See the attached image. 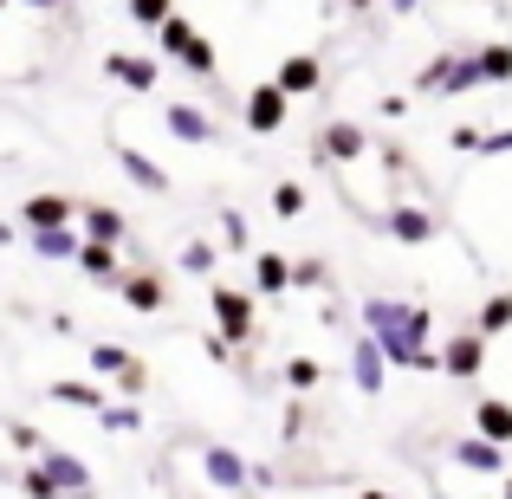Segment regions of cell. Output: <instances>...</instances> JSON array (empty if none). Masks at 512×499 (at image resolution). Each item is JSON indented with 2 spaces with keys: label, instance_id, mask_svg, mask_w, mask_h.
<instances>
[{
  "label": "cell",
  "instance_id": "obj_26",
  "mask_svg": "<svg viewBox=\"0 0 512 499\" xmlns=\"http://www.w3.org/2000/svg\"><path fill=\"white\" fill-rule=\"evenodd\" d=\"M156 46H163L169 59H182V52L195 46V20H182V13H169V20L156 26Z\"/></svg>",
  "mask_w": 512,
  "mask_h": 499
},
{
  "label": "cell",
  "instance_id": "obj_16",
  "mask_svg": "<svg viewBox=\"0 0 512 499\" xmlns=\"http://www.w3.org/2000/svg\"><path fill=\"white\" fill-rule=\"evenodd\" d=\"M454 461H461L467 474H506V448H500V441H487V435L454 441Z\"/></svg>",
  "mask_w": 512,
  "mask_h": 499
},
{
  "label": "cell",
  "instance_id": "obj_6",
  "mask_svg": "<svg viewBox=\"0 0 512 499\" xmlns=\"http://www.w3.org/2000/svg\"><path fill=\"white\" fill-rule=\"evenodd\" d=\"M104 72H111L124 91H156L163 85V59H150V52H111Z\"/></svg>",
  "mask_w": 512,
  "mask_h": 499
},
{
  "label": "cell",
  "instance_id": "obj_33",
  "mask_svg": "<svg viewBox=\"0 0 512 499\" xmlns=\"http://www.w3.org/2000/svg\"><path fill=\"white\" fill-rule=\"evenodd\" d=\"M286 389H292V396H312V389H318V363L312 357H292L286 363Z\"/></svg>",
  "mask_w": 512,
  "mask_h": 499
},
{
  "label": "cell",
  "instance_id": "obj_34",
  "mask_svg": "<svg viewBox=\"0 0 512 499\" xmlns=\"http://www.w3.org/2000/svg\"><path fill=\"white\" fill-rule=\"evenodd\" d=\"M214 266H221V253H214L208 240H188L182 247V273H214Z\"/></svg>",
  "mask_w": 512,
  "mask_h": 499
},
{
  "label": "cell",
  "instance_id": "obj_17",
  "mask_svg": "<svg viewBox=\"0 0 512 499\" xmlns=\"http://www.w3.org/2000/svg\"><path fill=\"white\" fill-rule=\"evenodd\" d=\"M474 435H487V441H500V448H512V402H500V396L474 402Z\"/></svg>",
  "mask_w": 512,
  "mask_h": 499
},
{
  "label": "cell",
  "instance_id": "obj_45",
  "mask_svg": "<svg viewBox=\"0 0 512 499\" xmlns=\"http://www.w3.org/2000/svg\"><path fill=\"white\" fill-rule=\"evenodd\" d=\"M7 240H13V227H0V247H7Z\"/></svg>",
  "mask_w": 512,
  "mask_h": 499
},
{
  "label": "cell",
  "instance_id": "obj_3",
  "mask_svg": "<svg viewBox=\"0 0 512 499\" xmlns=\"http://www.w3.org/2000/svg\"><path fill=\"white\" fill-rule=\"evenodd\" d=\"M487 370V337H480L474 325H461L441 344V376H454V383H467V376H480Z\"/></svg>",
  "mask_w": 512,
  "mask_h": 499
},
{
  "label": "cell",
  "instance_id": "obj_39",
  "mask_svg": "<svg viewBox=\"0 0 512 499\" xmlns=\"http://www.w3.org/2000/svg\"><path fill=\"white\" fill-rule=\"evenodd\" d=\"M480 150H487V156H512V130H487V137H480Z\"/></svg>",
  "mask_w": 512,
  "mask_h": 499
},
{
  "label": "cell",
  "instance_id": "obj_12",
  "mask_svg": "<svg viewBox=\"0 0 512 499\" xmlns=\"http://www.w3.org/2000/svg\"><path fill=\"white\" fill-rule=\"evenodd\" d=\"M39 467H46V474L65 487V499H91V467L78 461V454H65V448H39Z\"/></svg>",
  "mask_w": 512,
  "mask_h": 499
},
{
  "label": "cell",
  "instance_id": "obj_28",
  "mask_svg": "<svg viewBox=\"0 0 512 499\" xmlns=\"http://www.w3.org/2000/svg\"><path fill=\"white\" fill-rule=\"evenodd\" d=\"M13 480H20V493H26V499H65V487L46 474V467H20Z\"/></svg>",
  "mask_w": 512,
  "mask_h": 499
},
{
  "label": "cell",
  "instance_id": "obj_32",
  "mask_svg": "<svg viewBox=\"0 0 512 499\" xmlns=\"http://www.w3.org/2000/svg\"><path fill=\"white\" fill-rule=\"evenodd\" d=\"M273 214H279V221H299V214H305V188L299 182H279L273 188Z\"/></svg>",
  "mask_w": 512,
  "mask_h": 499
},
{
  "label": "cell",
  "instance_id": "obj_35",
  "mask_svg": "<svg viewBox=\"0 0 512 499\" xmlns=\"http://www.w3.org/2000/svg\"><path fill=\"white\" fill-rule=\"evenodd\" d=\"M169 13H175V0H130V20H137V26H150V33L169 20Z\"/></svg>",
  "mask_w": 512,
  "mask_h": 499
},
{
  "label": "cell",
  "instance_id": "obj_38",
  "mask_svg": "<svg viewBox=\"0 0 512 499\" xmlns=\"http://www.w3.org/2000/svg\"><path fill=\"white\" fill-rule=\"evenodd\" d=\"M117 389H124L130 402H137V396H150V370H143V363H130V370L117 376Z\"/></svg>",
  "mask_w": 512,
  "mask_h": 499
},
{
  "label": "cell",
  "instance_id": "obj_15",
  "mask_svg": "<svg viewBox=\"0 0 512 499\" xmlns=\"http://www.w3.org/2000/svg\"><path fill=\"white\" fill-rule=\"evenodd\" d=\"M111 156H117V169H124L130 182L143 188V195H169V175L156 169V163H150L143 150H130V143H111Z\"/></svg>",
  "mask_w": 512,
  "mask_h": 499
},
{
  "label": "cell",
  "instance_id": "obj_31",
  "mask_svg": "<svg viewBox=\"0 0 512 499\" xmlns=\"http://www.w3.org/2000/svg\"><path fill=\"white\" fill-rule=\"evenodd\" d=\"M182 72H195V78H214V39H208V33H195V46L182 52Z\"/></svg>",
  "mask_w": 512,
  "mask_h": 499
},
{
  "label": "cell",
  "instance_id": "obj_5",
  "mask_svg": "<svg viewBox=\"0 0 512 499\" xmlns=\"http://www.w3.org/2000/svg\"><path fill=\"white\" fill-rule=\"evenodd\" d=\"M370 227H383V234H396L402 247H428V240L441 234V221L428 208H415V201H402V208H389L383 221H370Z\"/></svg>",
  "mask_w": 512,
  "mask_h": 499
},
{
  "label": "cell",
  "instance_id": "obj_40",
  "mask_svg": "<svg viewBox=\"0 0 512 499\" xmlns=\"http://www.w3.org/2000/svg\"><path fill=\"white\" fill-rule=\"evenodd\" d=\"M480 137H487V130H474V124H454V150H480Z\"/></svg>",
  "mask_w": 512,
  "mask_h": 499
},
{
  "label": "cell",
  "instance_id": "obj_44",
  "mask_svg": "<svg viewBox=\"0 0 512 499\" xmlns=\"http://www.w3.org/2000/svg\"><path fill=\"white\" fill-rule=\"evenodd\" d=\"M500 499H512V474H506V487H500Z\"/></svg>",
  "mask_w": 512,
  "mask_h": 499
},
{
  "label": "cell",
  "instance_id": "obj_42",
  "mask_svg": "<svg viewBox=\"0 0 512 499\" xmlns=\"http://www.w3.org/2000/svg\"><path fill=\"white\" fill-rule=\"evenodd\" d=\"M389 7H396V13H415V7H422V0H389Z\"/></svg>",
  "mask_w": 512,
  "mask_h": 499
},
{
  "label": "cell",
  "instance_id": "obj_20",
  "mask_svg": "<svg viewBox=\"0 0 512 499\" xmlns=\"http://www.w3.org/2000/svg\"><path fill=\"white\" fill-rule=\"evenodd\" d=\"M474 72H480V85H512V46H506V39L480 46L474 52Z\"/></svg>",
  "mask_w": 512,
  "mask_h": 499
},
{
  "label": "cell",
  "instance_id": "obj_10",
  "mask_svg": "<svg viewBox=\"0 0 512 499\" xmlns=\"http://www.w3.org/2000/svg\"><path fill=\"white\" fill-rule=\"evenodd\" d=\"M383 370H389V357H383V344H376V337H370V331H363V337H357V344H350V383H357V389H363V396H376V389H383V383H389V376H383Z\"/></svg>",
  "mask_w": 512,
  "mask_h": 499
},
{
  "label": "cell",
  "instance_id": "obj_48",
  "mask_svg": "<svg viewBox=\"0 0 512 499\" xmlns=\"http://www.w3.org/2000/svg\"><path fill=\"white\" fill-rule=\"evenodd\" d=\"M506 299H512V292H506Z\"/></svg>",
  "mask_w": 512,
  "mask_h": 499
},
{
  "label": "cell",
  "instance_id": "obj_46",
  "mask_svg": "<svg viewBox=\"0 0 512 499\" xmlns=\"http://www.w3.org/2000/svg\"><path fill=\"white\" fill-rule=\"evenodd\" d=\"M350 7H370V0H350Z\"/></svg>",
  "mask_w": 512,
  "mask_h": 499
},
{
  "label": "cell",
  "instance_id": "obj_43",
  "mask_svg": "<svg viewBox=\"0 0 512 499\" xmlns=\"http://www.w3.org/2000/svg\"><path fill=\"white\" fill-rule=\"evenodd\" d=\"M357 499H396V493H376V487H363V493H357Z\"/></svg>",
  "mask_w": 512,
  "mask_h": 499
},
{
  "label": "cell",
  "instance_id": "obj_9",
  "mask_svg": "<svg viewBox=\"0 0 512 499\" xmlns=\"http://www.w3.org/2000/svg\"><path fill=\"white\" fill-rule=\"evenodd\" d=\"M273 85L286 91V98H312V91L325 85V65H318V52H292V59H279Z\"/></svg>",
  "mask_w": 512,
  "mask_h": 499
},
{
  "label": "cell",
  "instance_id": "obj_2",
  "mask_svg": "<svg viewBox=\"0 0 512 499\" xmlns=\"http://www.w3.org/2000/svg\"><path fill=\"white\" fill-rule=\"evenodd\" d=\"M208 305H214V325H221L227 344H253V331H260V318H253V292L214 279V286H208Z\"/></svg>",
  "mask_w": 512,
  "mask_h": 499
},
{
  "label": "cell",
  "instance_id": "obj_8",
  "mask_svg": "<svg viewBox=\"0 0 512 499\" xmlns=\"http://www.w3.org/2000/svg\"><path fill=\"white\" fill-rule=\"evenodd\" d=\"M78 273H85L91 286H104V292H111V286H124V273H130V266L117 260V247H111V240H85V247H78Z\"/></svg>",
  "mask_w": 512,
  "mask_h": 499
},
{
  "label": "cell",
  "instance_id": "obj_22",
  "mask_svg": "<svg viewBox=\"0 0 512 499\" xmlns=\"http://www.w3.org/2000/svg\"><path fill=\"white\" fill-rule=\"evenodd\" d=\"M78 221H85V240H111V247L124 240V214L104 208V201H98V208H78Z\"/></svg>",
  "mask_w": 512,
  "mask_h": 499
},
{
  "label": "cell",
  "instance_id": "obj_19",
  "mask_svg": "<svg viewBox=\"0 0 512 499\" xmlns=\"http://www.w3.org/2000/svg\"><path fill=\"white\" fill-rule=\"evenodd\" d=\"M201 467H208V480H214V487H221V493L247 487V461H240L234 448H208V454H201Z\"/></svg>",
  "mask_w": 512,
  "mask_h": 499
},
{
  "label": "cell",
  "instance_id": "obj_14",
  "mask_svg": "<svg viewBox=\"0 0 512 499\" xmlns=\"http://www.w3.org/2000/svg\"><path fill=\"white\" fill-rule=\"evenodd\" d=\"M163 130L175 143H214V117L201 111V104H169L163 111Z\"/></svg>",
  "mask_w": 512,
  "mask_h": 499
},
{
  "label": "cell",
  "instance_id": "obj_7",
  "mask_svg": "<svg viewBox=\"0 0 512 499\" xmlns=\"http://www.w3.org/2000/svg\"><path fill=\"white\" fill-rule=\"evenodd\" d=\"M117 299H124L130 312H163V305H169V279L150 273V266H130L124 286H117Z\"/></svg>",
  "mask_w": 512,
  "mask_h": 499
},
{
  "label": "cell",
  "instance_id": "obj_27",
  "mask_svg": "<svg viewBox=\"0 0 512 499\" xmlns=\"http://www.w3.org/2000/svg\"><path fill=\"white\" fill-rule=\"evenodd\" d=\"M98 422H104V435H137V428H143V415H137V402H117V409L104 402V409H98Z\"/></svg>",
  "mask_w": 512,
  "mask_h": 499
},
{
  "label": "cell",
  "instance_id": "obj_29",
  "mask_svg": "<svg viewBox=\"0 0 512 499\" xmlns=\"http://www.w3.org/2000/svg\"><path fill=\"white\" fill-rule=\"evenodd\" d=\"M130 363H137V357H130L124 344H91V370H98V376H124Z\"/></svg>",
  "mask_w": 512,
  "mask_h": 499
},
{
  "label": "cell",
  "instance_id": "obj_1",
  "mask_svg": "<svg viewBox=\"0 0 512 499\" xmlns=\"http://www.w3.org/2000/svg\"><path fill=\"white\" fill-rule=\"evenodd\" d=\"M363 325H370V337L383 344L389 363H402V370H422V376H441V350L428 344V331H435L428 305L383 299V292H376V299L363 305Z\"/></svg>",
  "mask_w": 512,
  "mask_h": 499
},
{
  "label": "cell",
  "instance_id": "obj_24",
  "mask_svg": "<svg viewBox=\"0 0 512 499\" xmlns=\"http://www.w3.org/2000/svg\"><path fill=\"white\" fill-rule=\"evenodd\" d=\"M474 331H480V337H500V331H512V299H506V292L480 299V312H474Z\"/></svg>",
  "mask_w": 512,
  "mask_h": 499
},
{
  "label": "cell",
  "instance_id": "obj_21",
  "mask_svg": "<svg viewBox=\"0 0 512 499\" xmlns=\"http://www.w3.org/2000/svg\"><path fill=\"white\" fill-rule=\"evenodd\" d=\"M78 247H85V234H72V227H39L33 234L39 260H78Z\"/></svg>",
  "mask_w": 512,
  "mask_h": 499
},
{
  "label": "cell",
  "instance_id": "obj_25",
  "mask_svg": "<svg viewBox=\"0 0 512 499\" xmlns=\"http://www.w3.org/2000/svg\"><path fill=\"white\" fill-rule=\"evenodd\" d=\"M46 396H52V402H65V409H91V415L104 409V389H98V383H52Z\"/></svg>",
  "mask_w": 512,
  "mask_h": 499
},
{
  "label": "cell",
  "instance_id": "obj_41",
  "mask_svg": "<svg viewBox=\"0 0 512 499\" xmlns=\"http://www.w3.org/2000/svg\"><path fill=\"white\" fill-rule=\"evenodd\" d=\"M20 7H33V13H78V0H20Z\"/></svg>",
  "mask_w": 512,
  "mask_h": 499
},
{
  "label": "cell",
  "instance_id": "obj_11",
  "mask_svg": "<svg viewBox=\"0 0 512 499\" xmlns=\"http://www.w3.org/2000/svg\"><path fill=\"white\" fill-rule=\"evenodd\" d=\"M286 91H279V85H253L247 91V130H253V137H273V130L279 124H286Z\"/></svg>",
  "mask_w": 512,
  "mask_h": 499
},
{
  "label": "cell",
  "instance_id": "obj_4",
  "mask_svg": "<svg viewBox=\"0 0 512 499\" xmlns=\"http://www.w3.org/2000/svg\"><path fill=\"white\" fill-rule=\"evenodd\" d=\"M318 156H325V163H363V156H370V130L350 124V117H331V124L318 130Z\"/></svg>",
  "mask_w": 512,
  "mask_h": 499
},
{
  "label": "cell",
  "instance_id": "obj_36",
  "mask_svg": "<svg viewBox=\"0 0 512 499\" xmlns=\"http://www.w3.org/2000/svg\"><path fill=\"white\" fill-rule=\"evenodd\" d=\"M325 260H292V286H305V292H318V286H325Z\"/></svg>",
  "mask_w": 512,
  "mask_h": 499
},
{
  "label": "cell",
  "instance_id": "obj_37",
  "mask_svg": "<svg viewBox=\"0 0 512 499\" xmlns=\"http://www.w3.org/2000/svg\"><path fill=\"white\" fill-rule=\"evenodd\" d=\"M7 441H13V448H20V454H39V448H46L33 422H7Z\"/></svg>",
  "mask_w": 512,
  "mask_h": 499
},
{
  "label": "cell",
  "instance_id": "obj_18",
  "mask_svg": "<svg viewBox=\"0 0 512 499\" xmlns=\"http://www.w3.org/2000/svg\"><path fill=\"white\" fill-rule=\"evenodd\" d=\"M253 286H260L266 299L292 292V260H286V253H253Z\"/></svg>",
  "mask_w": 512,
  "mask_h": 499
},
{
  "label": "cell",
  "instance_id": "obj_47",
  "mask_svg": "<svg viewBox=\"0 0 512 499\" xmlns=\"http://www.w3.org/2000/svg\"><path fill=\"white\" fill-rule=\"evenodd\" d=\"M0 7H7V0H0Z\"/></svg>",
  "mask_w": 512,
  "mask_h": 499
},
{
  "label": "cell",
  "instance_id": "obj_30",
  "mask_svg": "<svg viewBox=\"0 0 512 499\" xmlns=\"http://www.w3.org/2000/svg\"><path fill=\"white\" fill-rule=\"evenodd\" d=\"M221 247H227V253H247V247H253V227H247V214H234V208L221 214Z\"/></svg>",
  "mask_w": 512,
  "mask_h": 499
},
{
  "label": "cell",
  "instance_id": "obj_13",
  "mask_svg": "<svg viewBox=\"0 0 512 499\" xmlns=\"http://www.w3.org/2000/svg\"><path fill=\"white\" fill-rule=\"evenodd\" d=\"M20 221H26V234H39V227H72L78 221V201H65V195H26L20 201Z\"/></svg>",
  "mask_w": 512,
  "mask_h": 499
},
{
  "label": "cell",
  "instance_id": "obj_23",
  "mask_svg": "<svg viewBox=\"0 0 512 499\" xmlns=\"http://www.w3.org/2000/svg\"><path fill=\"white\" fill-rule=\"evenodd\" d=\"M454 52H441V59H428L422 72H415V91H422V98H448V78H454Z\"/></svg>",
  "mask_w": 512,
  "mask_h": 499
}]
</instances>
